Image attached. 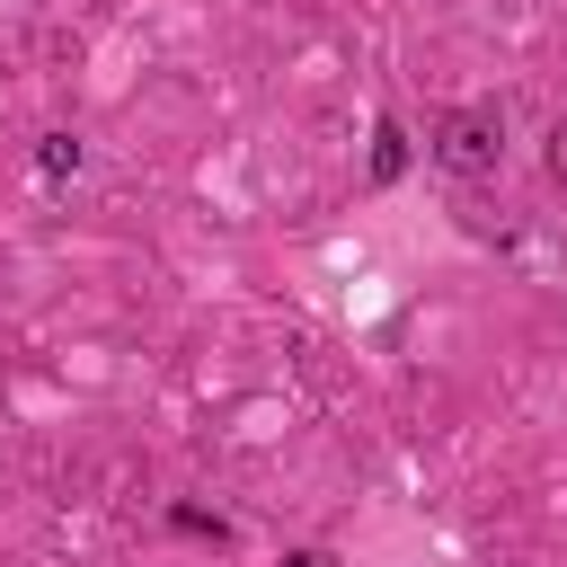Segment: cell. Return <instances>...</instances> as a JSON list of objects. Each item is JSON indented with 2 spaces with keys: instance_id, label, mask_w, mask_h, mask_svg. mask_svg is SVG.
<instances>
[{
  "instance_id": "cell-6",
  "label": "cell",
  "mask_w": 567,
  "mask_h": 567,
  "mask_svg": "<svg viewBox=\"0 0 567 567\" xmlns=\"http://www.w3.org/2000/svg\"><path fill=\"white\" fill-rule=\"evenodd\" d=\"M284 567H337L328 549H284Z\"/></svg>"
},
{
  "instance_id": "cell-4",
  "label": "cell",
  "mask_w": 567,
  "mask_h": 567,
  "mask_svg": "<svg viewBox=\"0 0 567 567\" xmlns=\"http://www.w3.org/2000/svg\"><path fill=\"white\" fill-rule=\"evenodd\" d=\"M168 532H186V540H213V549L230 540V523H221V514H204V505H168Z\"/></svg>"
},
{
  "instance_id": "cell-3",
  "label": "cell",
  "mask_w": 567,
  "mask_h": 567,
  "mask_svg": "<svg viewBox=\"0 0 567 567\" xmlns=\"http://www.w3.org/2000/svg\"><path fill=\"white\" fill-rule=\"evenodd\" d=\"M35 177H44V186L80 177V133H35Z\"/></svg>"
},
{
  "instance_id": "cell-2",
  "label": "cell",
  "mask_w": 567,
  "mask_h": 567,
  "mask_svg": "<svg viewBox=\"0 0 567 567\" xmlns=\"http://www.w3.org/2000/svg\"><path fill=\"white\" fill-rule=\"evenodd\" d=\"M408 177V133H399V115H381L372 124V186H399Z\"/></svg>"
},
{
  "instance_id": "cell-1",
  "label": "cell",
  "mask_w": 567,
  "mask_h": 567,
  "mask_svg": "<svg viewBox=\"0 0 567 567\" xmlns=\"http://www.w3.org/2000/svg\"><path fill=\"white\" fill-rule=\"evenodd\" d=\"M425 151H434V168L443 177H496L505 168V106H487V97H470V106H443L434 115V133H425Z\"/></svg>"
},
{
  "instance_id": "cell-5",
  "label": "cell",
  "mask_w": 567,
  "mask_h": 567,
  "mask_svg": "<svg viewBox=\"0 0 567 567\" xmlns=\"http://www.w3.org/2000/svg\"><path fill=\"white\" fill-rule=\"evenodd\" d=\"M540 168H549V186H567V115L549 124V151H540Z\"/></svg>"
}]
</instances>
